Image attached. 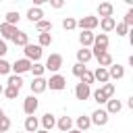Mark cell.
I'll return each instance as SVG.
<instances>
[{
	"label": "cell",
	"instance_id": "27",
	"mask_svg": "<svg viewBox=\"0 0 133 133\" xmlns=\"http://www.w3.org/2000/svg\"><path fill=\"white\" fill-rule=\"evenodd\" d=\"M112 64V56L108 54V52H104V54H100L98 56V66H102V69H108Z\"/></svg>",
	"mask_w": 133,
	"mask_h": 133
},
{
	"label": "cell",
	"instance_id": "13",
	"mask_svg": "<svg viewBox=\"0 0 133 133\" xmlns=\"http://www.w3.org/2000/svg\"><path fill=\"white\" fill-rule=\"evenodd\" d=\"M39 123H42L44 131H52V129L56 127V118H54V114H52V112H46V114L39 118Z\"/></svg>",
	"mask_w": 133,
	"mask_h": 133
},
{
	"label": "cell",
	"instance_id": "43",
	"mask_svg": "<svg viewBox=\"0 0 133 133\" xmlns=\"http://www.w3.org/2000/svg\"><path fill=\"white\" fill-rule=\"evenodd\" d=\"M35 133H50V131H44V129H37Z\"/></svg>",
	"mask_w": 133,
	"mask_h": 133
},
{
	"label": "cell",
	"instance_id": "33",
	"mask_svg": "<svg viewBox=\"0 0 133 133\" xmlns=\"http://www.w3.org/2000/svg\"><path fill=\"white\" fill-rule=\"evenodd\" d=\"M62 27H64L66 31H71V29L77 27V21H75L73 17H66V19H62Z\"/></svg>",
	"mask_w": 133,
	"mask_h": 133
},
{
	"label": "cell",
	"instance_id": "32",
	"mask_svg": "<svg viewBox=\"0 0 133 133\" xmlns=\"http://www.w3.org/2000/svg\"><path fill=\"white\" fill-rule=\"evenodd\" d=\"M100 89H102V91L106 94V98H108V100H110V98L114 96V83H110V81H108V83H104V85H102Z\"/></svg>",
	"mask_w": 133,
	"mask_h": 133
},
{
	"label": "cell",
	"instance_id": "7",
	"mask_svg": "<svg viewBox=\"0 0 133 133\" xmlns=\"http://www.w3.org/2000/svg\"><path fill=\"white\" fill-rule=\"evenodd\" d=\"M37 106H39V102H37V98L31 94V96H27L25 100H23V110H25V114L27 116H33L35 114V110H37Z\"/></svg>",
	"mask_w": 133,
	"mask_h": 133
},
{
	"label": "cell",
	"instance_id": "3",
	"mask_svg": "<svg viewBox=\"0 0 133 133\" xmlns=\"http://www.w3.org/2000/svg\"><path fill=\"white\" fill-rule=\"evenodd\" d=\"M98 23H100V19L98 17H81L79 21H77V27L81 29V31H94L96 27H98Z\"/></svg>",
	"mask_w": 133,
	"mask_h": 133
},
{
	"label": "cell",
	"instance_id": "5",
	"mask_svg": "<svg viewBox=\"0 0 133 133\" xmlns=\"http://www.w3.org/2000/svg\"><path fill=\"white\" fill-rule=\"evenodd\" d=\"M89 121H91V125H98V127H104V125L108 123V112H106L104 108H96V110L91 112V116H89Z\"/></svg>",
	"mask_w": 133,
	"mask_h": 133
},
{
	"label": "cell",
	"instance_id": "4",
	"mask_svg": "<svg viewBox=\"0 0 133 133\" xmlns=\"http://www.w3.org/2000/svg\"><path fill=\"white\" fill-rule=\"evenodd\" d=\"M46 87H50V89H54V91H60V89L66 87V79H64L62 75L54 73L50 79H46Z\"/></svg>",
	"mask_w": 133,
	"mask_h": 133
},
{
	"label": "cell",
	"instance_id": "15",
	"mask_svg": "<svg viewBox=\"0 0 133 133\" xmlns=\"http://www.w3.org/2000/svg\"><path fill=\"white\" fill-rule=\"evenodd\" d=\"M123 110V104H121V100H114V98H110L108 102H106V112H108V116L110 114H116V112H121Z\"/></svg>",
	"mask_w": 133,
	"mask_h": 133
},
{
	"label": "cell",
	"instance_id": "39",
	"mask_svg": "<svg viewBox=\"0 0 133 133\" xmlns=\"http://www.w3.org/2000/svg\"><path fill=\"white\" fill-rule=\"evenodd\" d=\"M8 73H10V64L4 58H0V75H8Z\"/></svg>",
	"mask_w": 133,
	"mask_h": 133
},
{
	"label": "cell",
	"instance_id": "21",
	"mask_svg": "<svg viewBox=\"0 0 133 133\" xmlns=\"http://www.w3.org/2000/svg\"><path fill=\"white\" fill-rule=\"evenodd\" d=\"M98 25L102 27V31H104V33H108V31H112V29H114L116 21H114V17H106V19H100V23H98Z\"/></svg>",
	"mask_w": 133,
	"mask_h": 133
},
{
	"label": "cell",
	"instance_id": "38",
	"mask_svg": "<svg viewBox=\"0 0 133 133\" xmlns=\"http://www.w3.org/2000/svg\"><path fill=\"white\" fill-rule=\"evenodd\" d=\"M85 69H87L85 64H79V62H77V64H73V75H75V77H81Z\"/></svg>",
	"mask_w": 133,
	"mask_h": 133
},
{
	"label": "cell",
	"instance_id": "11",
	"mask_svg": "<svg viewBox=\"0 0 133 133\" xmlns=\"http://www.w3.org/2000/svg\"><path fill=\"white\" fill-rule=\"evenodd\" d=\"M17 33H19V29H17L15 25H6V23H2V25H0V35H2V39H4V42H6V39H12Z\"/></svg>",
	"mask_w": 133,
	"mask_h": 133
},
{
	"label": "cell",
	"instance_id": "46",
	"mask_svg": "<svg viewBox=\"0 0 133 133\" xmlns=\"http://www.w3.org/2000/svg\"><path fill=\"white\" fill-rule=\"evenodd\" d=\"M2 116H4V110H2V108H0V118H2Z\"/></svg>",
	"mask_w": 133,
	"mask_h": 133
},
{
	"label": "cell",
	"instance_id": "29",
	"mask_svg": "<svg viewBox=\"0 0 133 133\" xmlns=\"http://www.w3.org/2000/svg\"><path fill=\"white\" fill-rule=\"evenodd\" d=\"M50 44H52V35H50V33H39L37 46H39V48H46V46H50Z\"/></svg>",
	"mask_w": 133,
	"mask_h": 133
},
{
	"label": "cell",
	"instance_id": "40",
	"mask_svg": "<svg viewBox=\"0 0 133 133\" xmlns=\"http://www.w3.org/2000/svg\"><path fill=\"white\" fill-rule=\"evenodd\" d=\"M114 29H116V35H127V27H125L123 23H116Z\"/></svg>",
	"mask_w": 133,
	"mask_h": 133
},
{
	"label": "cell",
	"instance_id": "14",
	"mask_svg": "<svg viewBox=\"0 0 133 133\" xmlns=\"http://www.w3.org/2000/svg\"><path fill=\"white\" fill-rule=\"evenodd\" d=\"M112 12H114V6H112L110 2H100V4H98V15H100V19L112 17Z\"/></svg>",
	"mask_w": 133,
	"mask_h": 133
},
{
	"label": "cell",
	"instance_id": "41",
	"mask_svg": "<svg viewBox=\"0 0 133 133\" xmlns=\"http://www.w3.org/2000/svg\"><path fill=\"white\" fill-rule=\"evenodd\" d=\"M8 52V48H6V42L0 37V58H4V54Z\"/></svg>",
	"mask_w": 133,
	"mask_h": 133
},
{
	"label": "cell",
	"instance_id": "2",
	"mask_svg": "<svg viewBox=\"0 0 133 133\" xmlns=\"http://www.w3.org/2000/svg\"><path fill=\"white\" fill-rule=\"evenodd\" d=\"M23 52H25V58H27L29 62H31V60L37 62V60L42 58V54H44V50H42L37 44H27V46L23 48Z\"/></svg>",
	"mask_w": 133,
	"mask_h": 133
},
{
	"label": "cell",
	"instance_id": "17",
	"mask_svg": "<svg viewBox=\"0 0 133 133\" xmlns=\"http://www.w3.org/2000/svg\"><path fill=\"white\" fill-rule=\"evenodd\" d=\"M91 58H94V56H91V50H89V48L77 50V62H79V64H87Z\"/></svg>",
	"mask_w": 133,
	"mask_h": 133
},
{
	"label": "cell",
	"instance_id": "22",
	"mask_svg": "<svg viewBox=\"0 0 133 133\" xmlns=\"http://www.w3.org/2000/svg\"><path fill=\"white\" fill-rule=\"evenodd\" d=\"M75 123H77V131H81V133H83V131H87V129L91 127V121H89V116H85V114L77 116V121H75Z\"/></svg>",
	"mask_w": 133,
	"mask_h": 133
},
{
	"label": "cell",
	"instance_id": "19",
	"mask_svg": "<svg viewBox=\"0 0 133 133\" xmlns=\"http://www.w3.org/2000/svg\"><path fill=\"white\" fill-rule=\"evenodd\" d=\"M94 35H96V33H91V31H81V33H79L81 48H89V46L94 44Z\"/></svg>",
	"mask_w": 133,
	"mask_h": 133
},
{
	"label": "cell",
	"instance_id": "26",
	"mask_svg": "<svg viewBox=\"0 0 133 133\" xmlns=\"http://www.w3.org/2000/svg\"><path fill=\"white\" fill-rule=\"evenodd\" d=\"M35 29H37L39 33H50V31H52V21H46V19H42L39 23H35Z\"/></svg>",
	"mask_w": 133,
	"mask_h": 133
},
{
	"label": "cell",
	"instance_id": "12",
	"mask_svg": "<svg viewBox=\"0 0 133 133\" xmlns=\"http://www.w3.org/2000/svg\"><path fill=\"white\" fill-rule=\"evenodd\" d=\"M125 77V66L123 64H110L108 66V79H123Z\"/></svg>",
	"mask_w": 133,
	"mask_h": 133
},
{
	"label": "cell",
	"instance_id": "18",
	"mask_svg": "<svg viewBox=\"0 0 133 133\" xmlns=\"http://www.w3.org/2000/svg\"><path fill=\"white\" fill-rule=\"evenodd\" d=\"M56 127H58L62 133H66V131L73 129V118H71V116H60V118L56 121Z\"/></svg>",
	"mask_w": 133,
	"mask_h": 133
},
{
	"label": "cell",
	"instance_id": "25",
	"mask_svg": "<svg viewBox=\"0 0 133 133\" xmlns=\"http://www.w3.org/2000/svg\"><path fill=\"white\" fill-rule=\"evenodd\" d=\"M4 17H6L4 23H6V25H15V27H17V23H19V19H21V15H19L17 10H8Z\"/></svg>",
	"mask_w": 133,
	"mask_h": 133
},
{
	"label": "cell",
	"instance_id": "36",
	"mask_svg": "<svg viewBox=\"0 0 133 133\" xmlns=\"http://www.w3.org/2000/svg\"><path fill=\"white\" fill-rule=\"evenodd\" d=\"M8 129H10V118L8 116H2L0 118V133H6Z\"/></svg>",
	"mask_w": 133,
	"mask_h": 133
},
{
	"label": "cell",
	"instance_id": "16",
	"mask_svg": "<svg viewBox=\"0 0 133 133\" xmlns=\"http://www.w3.org/2000/svg\"><path fill=\"white\" fill-rule=\"evenodd\" d=\"M42 17H44V10H42V8H37V6H31V8L27 10V19H29L31 23H39V21H42Z\"/></svg>",
	"mask_w": 133,
	"mask_h": 133
},
{
	"label": "cell",
	"instance_id": "10",
	"mask_svg": "<svg viewBox=\"0 0 133 133\" xmlns=\"http://www.w3.org/2000/svg\"><path fill=\"white\" fill-rule=\"evenodd\" d=\"M89 96H91V89H89V85H85V83H77V85H75V98H77V100L85 102Z\"/></svg>",
	"mask_w": 133,
	"mask_h": 133
},
{
	"label": "cell",
	"instance_id": "45",
	"mask_svg": "<svg viewBox=\"0 0 133 133\" xmlns=\"http://www.w3.org/2000/svg\"><path fill=\"white\" fill-rule=\"evenodd\" d=\"M2 91H4V85H2V83H0V94H2Z\"/></svg>",
	"mask_w": 133,
	"mask_h": 133
},
{
	"label": "cell",
	"instance_id": "37",
	"mask_svg": "<svg viewBox=\"0 0 133 133\" xmlns=\"http://www.w3.org/2000/svg\"><path fill=\"white\" fill-rule=\"evenodd\" d=\"M123 25H125L127 29H129V27L133 25V8H131V10H127V15H125V21H123Z\"/></svg>",
	"mask_w": 133,
	"mask_h": 133
},
{
	"label": "cell",
	"instance_id": "24",
	"mask_svg": "<svg viewBox=\"0 0 133 133\" xmlns=\"http://www.w3.org/2000/svg\"><path fill=\"white\" fill-rule=\"evenodd\" d=\"M12 42H15V46H21V48H25V46L29 44V37H27V33H25V31H19V33L12 37Z\"/></svg>",
	"mask_w": 133,
	"mask_h": 133
},
{
	"label": "cell",
	"instance_id": "1",
	"mask_svg": "<svg viewBox=\"0 0 133 133\" xmlns=\"http://www.w3.org/2000/svg\"><path fill=\"white\" fill-rule=\"evenodd\" d=\"M108 50V35L106 33H98V35H94V44H91V56H100V54H104Z\"/></svg>",
	"mask_w": 133,
	"mask_h": 133
},
{
	"label": "cell",
	"instance_id": "44",
	"mask_svg": "<svg viewBox=\"0 0 133 133\" xmlns=\"http://www.w3.org/2000/svg\"><path fill=\"white\" fill-rule=\"evenodd\" d=\"M66 133H81V131H77V129H71V131H66Z\"/></svg>",
	"mask_w": 133,
	"mask_h": 133
},
{
	"label": "cell",
	"instance_id": "28",
	"mask_svg": "<svg viewBox=\"0 0 133 133\" xmlns=\"http://www.w3.org/2000/svg\"><path fill=\"white\" fill-rule=\"evenodd\" d=\"M10 87H15V89H19L21 91V87H23V79H21V75H8V81H6Z\"/></svg>",
	"mask_w": 133,
	"mask_h": 133
},
{
	"label": "cell",
	"instance_id": "35",
	"mask_svg": "<svg viewBox=\"0 0 133 133\" xmlns=\"http://www.w3.org/2000/svg\"><path fill=\"white\" fill-rule=\"evenodd\" d=\"M91 96H94V100H96L98 104H104V102H108V98H106V94H104L102 89H96Z\"/></svg>",
	"mask_w": 133,
	"mask_h": 133
},
{
	"label": "cell",
	"instance_id": "31",
	"mask_svg": "<svg viewBox=\"0 0 133 133\" xmlns=\"http://www.w3.org/2000/svg\"><path fill=\"white\" fill-rule=\"evenodd\" d=\"M31 73H33V77H42L44 75V64H39V62H31V69H29Z\"/></svg>",
	"mask_w": 133,
	"mask_h": 133
},
{
	"label": "cell",
	"instance_id": "42",
	"mask_svg": "<svg viewBox=\"0 0 133 133\" xmlns=\"http://www.w3.org/2000/svg\"><path fill=\"white\" fill-rule=\"evenodd\" d=\"M50 4H52L54 8H62V0H50Z\"/></svg>",
	"mask_w": 133,
	"mask_h": 133
},
{
	"label": "cell",
	"instance_id": "30",
	"mask_svg": "<svg viewBox=\"0 0 133 133\" xmlns=\"http://www.w3.org/2000/svg\"><path fill=\"white\" fill-rule=\"evenodd\" d=\"M79 79H81L79 83H85V85H91V83H94V71H87V69H85V71H83V75H81Z\"/></svg>",
	"mask_w": 133,
	"mask_h": 133
},
{
	"label": "cell",
	"instance_id": "34",
	"mask_svg": "<svg viewBox=\"0 0 133 133\" xmlns=\"http://www.w3.org/2000/svg\"><path fill=\"white\" fill-rule=\"evenodd\" d=\"M2 94H4V96H6V98H8V100H15V98H17V96H19V89H15V87H10V85H6V87H4V91H2Z\"/></svg>",
	"mask_w": 133,
	"mask_h": 133
},
{
	"label": "cell",
	"instance_id": "9",
	"mask_svg": "<svg viewBox=\"0 0 133 133\" xmlns=\"http://www.w3.org/2000/svg\"><path fill=\"white\" fill-rule=\"evenodd\" d=\"M31 85V94L33 96H37V94H44L48 87H46V79L44 77H33V81L29 83Z\"/></svg>",
	"mask_w": 133,
	"mask_h": 133
},
{
	"label": "cell",
	"instance_id": "23",
	"mask_svg": "<svg viewBox=\"0 0 133 133\" xmlns=\"http://www.w3.org/2000/svg\"><path fill=\"white\" fill-rule=\"evenodd\" d=\"M37 127H39V121H37L35 116H27V118H25V131H27V133H35Z\"/></svg>",
	"mask_w": 133,
	"mask_h": 133
},
{
	"label": "cell",
	"instance_id": "6",
	"mask_svg": "<svg viewBox=\"0 0 133 133\" xmlns=\"http://www.w3.org/2000/svg\"><path fill=\"white\" fill-rule=\"evenodd\" d=\"M60 66H62V56H60V54H50V56L46 58V64H44V69H46V71L56 73Z\"/></svg>",
	"mask_w": 133,
	"mask_h": 133
},
{
	"label": "cell",
	"instance_id": "20",
	"mask_svg": "<svg viewBox=\"0 0 133 133\" xmlns=\"http://www.w3.org/2000/svg\"><path fill=\"white\" fill-rule=\"evenodd\" d=\"M94 81H100L102 85H104V83H108V81H110V79H108V69L98 66V69L94 71Z\"/></svg>",
	"mask_w": 133,
	"mask_h": 133
},
{
	"label": "cell",
	"instance_id": "8",
	"mask_svg": "<svg viewBox=\"0 0 133 133\" xmlns=\"http://www.w3.org/2000/svg\"><path fill=\"white\" fill-rule=\"evenodd\" d=\"M29 69H31V62L27 58H19V60H15V64H10V71H15V75H23Z\"/></svg>",
	"mask_w": 133,
	"mask_h": 133
}]
</instances>
